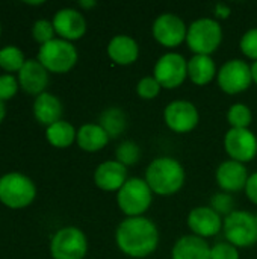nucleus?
<instances>
[{"label":"nucleus","mask_w":257,"mask_h":259,"mask_svg":"<svg viewBox=\"0 0 257 259\" xmlns=\"http://www.w3.org/2000/svg\"><path fill=\"white\" fill-rule=\"evenodd\" d=\"M115 240L124 255L145 258L156 250L159 244V232L151 220L145 217H129L120 223Z\"/></svg>","instance_id":"obj_1"},{"label":"nucleus","mask_w":257,"mask_h":259,"mask_svg":"<svg viewBox=\"0 0 257 259\" xmlns=\"http://www.w3.org/2000/svg\"><path fill=\"white\" fill-rule=\"evenodd\" d=\"M145 182L153 193L159 196H171L183 187L185 170L182 164L173 158H156L147 168Z\"/></svg>","instance_id":"obj_2"},{"label":"nucleus","mask_w":257,"mask_h":259,"mask_svg":"<svg viewBox=\"0 0 257 259\" xmlns=\"http://www.w3.org/2000/svg\"><path fill=\"white\" fill-rule=\"evenodd\" d=\"M151 199L153 191L148 184L139 178L127 179L117 194L118 206L127 217H142V214L150 208Z\"/></svg>","instance_id":"obj_3"},{"label":"nucleus","mask_w":257,"mask_h":259,"mask_svg":"<svg viewBox=\"0 0 257 259\" xmlns=\"http://www.w3.org/2000/svg\"><path fill=\"white\" fill-rule=\"evenodd\" d=\"M223 39V30L218 21L212 18H198L195 20L186 33L188 47L195 55H208L214 53Z\"/></svg>","instance_id":"obj_4"},{"label":"nucleus","mask_w":257,"mask_h":259,"mask_svg":"<svg viewBox=\"0 0 257 259\" xmlns=\"http://www.w3.org/2000/svg\"><path fill=\"white\" fill-rule=\"evenodd\" d=\"M38 61L45 70L53 73H67L77 61V52L70 41L52 39L41 46Z\"/></svg>","instance_id":"obj_5"},{"label":"nucleus","mask_w":257,"mask_h":259,"mask_svg":"<svg viewBox=\"0 0 257 259\" xmlns=\"http://www.w3.org/2000/svg\"><path fill=\"white\" fill-rule=\"evenodd\" d=\"M224 235L235 247H250L257 243L256 217L247 211H233L224 220Z\"/></svg>","instance_id":"obj_6"},{"label":"nucleus","mask_w":257,"mask_h":259,"mask_svg":"<svg viewBox=\"0 0 257 259\" xmlns=\"http://www.w3.org/2000/svg\"><path fill=\"white\" fill-rule=\"evenodd\" d=\"M35 199L33 182L18 173L5 175L0 179V200L9 208H24Z\"/></svg>","instance_id":"obj_7"},{"label":"nucleus","mask_w":257,"mask_h":259,"mask_svg":"<svg viewBox=\"0 0 257 259\" xmlns=\"http://www.w3.org/2000/svg\"><path fill=\"white\" fill-rule=\"evenodd\" d=\"M50 250L55 259H83L88 250L86 237L77 228H64L53 237Z\"/></svg>","instance_id":"obj_8"},{"label":"nucleus","mask_w":257,"mask_h":259,"mask_svg":"<svg viewBox=\"0 0 257 259\" xmlns=\"http://www.w3.org/2000/svg\"><path fill=\"white\" fill-rule=\"evenodd\" d=\"M188 76V62L179 53H165L155 65V79L164 88L180 87Z\"/></svg>","instance_id":"obj_9"},{"label":"nucleus","mask_w":257,"mask_h":259,"mask_svg":"<svg viewBox=\"0 0 257 259\" xmlns=\"http://www.w3.org/2000/svg\"><path fill=\"white\" fill-rule=\"evenodd\" d=\"M253 82L251 67L241 61L232 59L227 61L218 73V85L227 94H238L245 91Z\"/></svg>","instance_id":"obj_10"},{"label":"nucleus","mask_w":257,"mask_h":259,"mask_svg":"<svg viewBox=\"0 0 257 259\" xmlns=\"http://www.w3.org/2000/svg\"><path fill=\"white\" fill-rule=\"evenodd\" d=\"M224 146L229 156L238 162H248L257 155V138L250 129H230L226 134Z\"/></svg>","instance_id":"obj_11"},{"label":"nucleus","mask_w":257,"mask_h":259,"mask_svg":"<svg viewBox=\"0 0 257 259\" xmlns=\"http://www.w3.org/2000/svg\"><path fill=\"white\" fill-rule=\"evenodd\" d=\"M188 29L183 20L174 14H162L155 20L153 36L165 47H176L186 39Z\"/></svg>","instance_id":"obj_12"},{"label":"nucleus","mask_w":257,"mask_h":259,"mask_svg":"<svg viewBox=\"0 0 257 259\" xmlns=\"http://www.w3.org/2000/svg\"><path fill=\"white\" fill-rule=\"evenodd\" d=\"M164 118L171 131L177 134H186L198 124V111L191 102L176 100L165 108Z\"/></svg>","instance_id":"obj_13"},{"label":"nucleus","mask_w":257,"mask_h":259,"mask_svg":"<svg viewBox=\"0 0 257 259\" xmlns=\"http://www.w3.org/2000/svg\"><path fill=\"white\" fill-rule=\"evenodd\" d=\"M188 226L194 232V235L206 238L217 235L221 231L223 222L220 214L215 212L211 206H198L189 212Z\"/></svg>","instance_id":"obj_14"},{"label":"nucleus","mask_w":257,"mask_h":259,"mask_svg":"<svg viewBox=\"0 0 257 259\" xmlns=\"http://www.w3.org/2000/svg\"><path fill=\"white\" fill-rule=\"evenodd\" d=\"M53 27L65 41H71L83 36L86 32V21L80 12L67 8L56 12L53 18Z\"/></svg>","instance_id":"obj_15"},{"label":"nucleus","mask_w":257,"mask_h":259,"mask_svg":"<svg viewBox=\"0 0 257 259\" xmlns=\"http://www.w3.org/2000/svg\"><path fill=\"white\" fill-rule=\"evenodd\" d=\"M217 182L227 193H236L244 190L248 182L245 165L233 159L223 162L217 170Z\"/></svg>","instance_id":"obj_16"},{"label":"nucleus","mask_w":257,"mask_h":259,"mask_svg":"<svg viewBox=\"0 0 257 259\" xmlns=\"http://www.w3.org/2000/svg\"><path fill=\"white\" fill-rule=\"evenodd\" d=\"M94 181L95 185L105 191H120L127 182V170L118 161H106L97 167Z\"/></svg>","instance_id":"obj_17"},{"label":"nucleus","mask_w":257,"mask_h":259,"mask_svg":"<svg viewBox=\"0 0 257 259\" xmlns=\"http://www.w3.org/2000/svg\"><path fill=\"white\" fill-rule=\"evenodd\" d=\"M48 76L47 70L39 61H26L20 70V85L29 94H42L47 87Z\"/></svg>","instance_id":"obj_18"},{"label":"nucleus","mask_w":257,"mask_h":259,"mask_svg":"<svg viewBox=\"0 0 257 259\" xmlns=\"http://www.w3.org/2000/svg\"><path fill=\"white\" fill-rule=\"evenodd\" d=\"M108 55L115 64L129 65L138 59L139 47L133 38L127 35H117L108 44Z\"/></svg>","instance_id":"obj_19"},{"label":"nucleus","mask_w":257,"mask_h":259,"mask_svg":"<svg viewBox=\"0 0 257 259\" xmlns=\"http://www.w3.org/2000/svg\"><path fill=\"white\" fill-rule=\"evenodd\" d=\"M171 255L173 259H211V247L203 238L186 235L176 241Z\"/></svg>","instance_id":"obj_20"},{"label":"nucleus","mask_w":257,"mask_h":259,"mask_svg":"<svg viewBox=\"0 0 257 259\" xmlns=\"http://www.w3.org/2000/svg\"><path fill=\"white\" fill-rule=\"evenodd\" d=\"M33 112L39 123L52 126L61 121L59 118L62 115V105L58 100V97H55L53 94L42 93L36 97L33 103Z\"/></svg>","instance_id":"obj_21"},{"label":"nucleus","mask_w":257,"mask_h":259,"mask_svg":"<svg viewBox=\"0 0 257 259\" xmlns=\"http://www.w3.org/2000/svg\"><path fill=\"white\" fill-rule=\"evenodd\" d=\"M217 73L215 62L208 55H194L188 61V76L195 85H208Z\"/></svg>","instance_id":"obj_22"},{"label":"nucleus","mask_w":257,"mask_h":259,"mask_svg":"<svg viewBox=\"0 0 257 259\" xmlns=\"http://www.w3.org/2000/svg\"><path fill=\"white\" fill-rule=\"evenodd\" d=\"M109 141V135L100 124H85L77 132V144L86 152L101 150Z\"/></svg>","instance_id":"obj_23"},{"label":"nucleus","mask_w":257,"mask_h":259,"mask_svg":"<svg viewBox=\"0 0 257 259\" xmlns=\"http://www.w3.org/2000/svg\"><path fill=\"white\" fill-rule=\"evenodd\" d=\"M74 138H77V132L67 121H58L47 127V140L55 147H68L73 144Z\"/></svg>","instance_id":"obj_24"},{"label":"nucleus","mask_w":257,"mask_h":259,"mask_svg":"<svg viewBox=\"0 0 257 259\" xmlns=\"http://www.w3.org/2000/svg\"><path fill=\"white\" fill-rule=\"evenodd\" d=\"M100 126L109 138H117L126 129V115L120 108H109L100 115Z\"/></svg>","instance_id":"obj_25"},{"label":"nucleus","mask_w":257,"mask_h":259,"mask_svg":"<svg viewBox=\"0 0 257 259\" xmlns=\"http://www.w3.org/2000/svg\"><path fill=\"white\" fill-rule=\"evenodd\" d=\"M251 118H253L251 111L244 103L232 105L229 109V114H227V120L233 129H248Z\"/></svg>","instance_id":"obj_26"},{"label":"nucleus","mask_w":257,"mask_h":259,"mask_svg":"<svg viewBox=\"0 0 257 259\" xmlns=\"http://www.w3.org/2000/svg\"><path fill=\"white\" fill-rule=\"evenodd\" d=\"M24 58L20 49L8 46L0 50V67L6 71H20L24 65Z\"/></svg>","instance_id":"obj_27"},{"label":"nucleus","mask_w":257,"mask_h":259,"mask_svg":"<svg viewBox=\"0 0 257 259\" xmlns=\"http://www.w3.org/2000/svg\"><path fill=\"white\" fill-rule=\"evenodd\" d=\"M139 158H141V150L138 144H135L133 141H124L117 147V161L124 167L136 164Z\"/></svg>","instance_id":"obj_28"},{"label":"nucleus","mask_w":257,"mask_h":259,"mask_svg":"<svg viewBox=\"0 0 257 259\" xmlns=\"http://www.w3.org/2000/svg\"><path fill=\"white\" fill-rule=\"evenodd\" d=\"M161 88H162V87H161L159 82L155 79V76H153V77H142V79L138 82L136 93H138V96H139L141 99L150 100V99H155V97L159 94Z\"/></svg>","instance_id":"obj_29"},{"label":"nucleus","mask_w":257,"mask_h":259,"mask_svg":"<svg viewBox=\"0 0 257 259\" xmlns=\"http://www.w3.org/2000/svg\"><path fill=\"white\" fill-rule=\"evenodd\" d=\"M233 205H235V200L227 193H218L211 199V208L220 215L221 214L230 215L233 212Z\"/></svg>","instance_id":"obj_30"},{"label":"nucleus","mask_w":257,"mask_h":259,"mask_svg":"<svg viewBox=\"0 0 257 259\" xmlns=\"http://www.w3.org/2000/svg\"><path fill=\"white\" fill-rule=\"evenodd\" d=\"M32 33H33V38L41 42V44H45L53 38V33H55V27H53V23L47 21V20H38L35 24H33V29H32Z\"/></svg>","instance_id":"obj_31"},{"label":"nucleus","mask_w":257,"mask_h":259,"mask_svg":"<svg viewBox=\"0 0 257 259\" xmlns=\"http://www.w3.org/2000/svg\"><path fill=\"white\" fill-rule=\"evenodd\" d=\"M239 47H241V52L247 58L257 61V27L250 29L248 32L244 33V36L241 38Z\"/></svg>","instance_id":"obj_32"},{"label":"nucleus","mask_w":257,"mask_h":259,"mask_svg":"<svg viewBox=\"0 0 257 259\" xmlns=\"http://www.w3.org/2000/svg\"><path fill=\"white\" fill-rule=\"evenodd\" d=\"M211 259H239V253L233 244L218 243L211 247Z\"/></svg>","instance_id":"obj_33"},{"label":"nucleus","mask_w":257,"mask_h":259,"mask_svg":"<svg viewBox=\"0 0 257 259\" xmlns=\"http://www.w3.org/2000/svg\"><path fill=\"white\" fill-rule=\"evenodd\" d=\"M18 90L17 79L11 74L0 76V100H9L15 96Z\"/></svg>","instance_id":"obj_34"},{"label":"nucleus","mask_w":257,"mask_h":259,"mask_svg":"<svg viewBox=\"0 0 257 259\" xmlns=\"http://www.w3.org/2000/svg\"><path fill=\"white\" fill-rule=\"evenodd\" d=\"M245 193H247L248 199L257 205V173L248 178V182L245 185Z\"/></svg>","instance_id":"obj_35"},{"label":"nucleus","mask_w":257,"mask_h":259,"mask_svg":"<svg viewBox=\"0 0 257 259\" xmlns=\"http://www.w3.org/2000/svg\"><path fill=\"white\" fill-rule=\"evenodd\" d=\"M215 15H217L218 18H227V17L230 15V9H229V6H226L224 3L217 5V6H215Z\"/></svg>","instance_id":"obj_36"},{"label":"nucleus","mask_w":257,"mask_h":259,"mask_svg":"<svg viewBox=\"0 0 257 259\" xmlns=\"http://www.w3.org/2000/svg\"><path fill=\"white\" fill-rule=\"evenodd\" d=\"M251 77H253V82L257 83V61H254L251 65Z\"/></svg>","instance_id":"obj_37"},{"label":"nucleus","mask_w":257,"mask_h":259,"mask_svg":"<svg viewBox=\"0 0 257 259\" xmlns=\"http://www.w3.org/2000/svg\"><path fill=\"white\" fill-rule=\"evenodd\" d=\"M79 5L82 8H92V6H95V2H79Z\"/></svg>","instance_id":"obj_38"},{"label":"nucleus","mask_w":257,"mask_h":259,"mask_svg":"<svg viewBox=\"0 0 257 259\" xmlns=\"http://www.w3.org/2000/svg\"><path fill=\"white\" fill-rule=\"evenodd\" d=\"M3 117H5V106H3V102L0 100V121L3 120Z\"/></svg>","instance_id":"obj_39"},{"label":"nucleus","mask_w":257,"mask_h":259,"mask_svg":"<svg viewBox=\"0 0 257 259\" xmlns=\"http://www.w3.org/2000/svg\"><path fill=\"white\" fill-rule=\"evenodd\" d=\"M254 217H256V222H257V214H256V215H254Z\"/></svg>","instance_id":"obj_40"}]
</instances>
